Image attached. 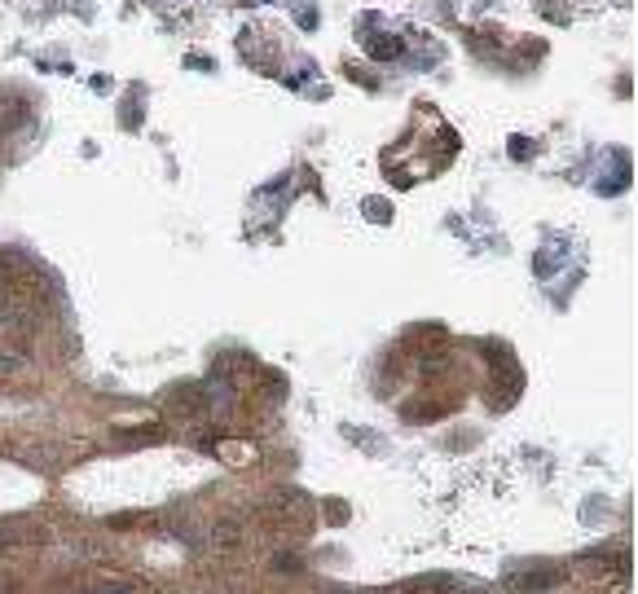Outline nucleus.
Masks as SVG:
<instances>
[{"instance_id": "2", "label": "nucleus", "mask_w": 638, "mask_h": 594, "mask_svg": "<svg viewBox=\"0 0 638 594\" xmlns=\"http://www.w3.org/2000/svg\"><path fill=\"white\" fill-rule=\"evenodd\" d=\"M18 374H27V361L18 352H0V379H18Z\"/></svg>"}, {"instance_id": "1", "label": "nucleus", "mask_w": 638, "mask_h": 594, "mask_svg": "<svg viewBox=\"0 0 638 594\" xmlns=\"http://www.w3.org/2000/svg\"><path fill=\"white\" fill-rule=\"evenodd\" d=\"M27 273H31L27 256H18V251H0V282H18V278H27Z\"/></svg>"}, {"instance_id": "3", "label": "nucleus", "mask_w": 638, "mask_h": 594, "mask_svg": "<svg viewBox=\"0 0 638 594\" xmlns=\"http://www.w3.org/2000/svg\"><path fill=\"white\" fill-rule=\"evenodd\" d=\"M212 542H216L220 550L238 546V542H242V528H238V524H220V528H216V533H212Z\"/></svg>"}, {"instance_id": "4", "label": "nucleus", "mask_w": 638, "mask_h": 594, "mask_svg": "<svg viewBox=\"0 0 638 594\" xmlns=\"http://www.w3.org/2000/svg\"><path fill=\"white\" fill-rule=\"evenodd\" d=\"M18 317H22V313H18V308H14V304H9V300H5V295H0V326H14V322H18Z\"/></svg>"}]
</instances>
